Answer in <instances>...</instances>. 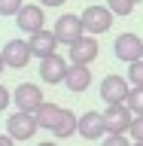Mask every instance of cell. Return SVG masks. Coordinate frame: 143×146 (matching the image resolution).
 <instances>
[{"mask_svg": "<svg viewBox=\"0 0 143 146\" xmlns=\"http://www.w3.org/2000/svg\"><path fill=\"white\" fill-rule=\"evenodd\" d=\"M12 104L18 107V113H31L34 116L37 110L43 107V88L37 85V82H21V85H15V91H12Z\"/></svg>", "mask_w": 143, "mask_h": 146, "instance_id": "1", "label": "cell"}, {"mask_svg": "<svg viewBox=\"0 0 143 146\" xmlns=\"http://www.w3.org/2000/svg\"><path fill=\"white\" fill-rule=\"evenodd\" d=\"M52 34H55V40H58V46H61V43H64V46H73L76 40L85 36V27H82V18H79V15L67 12V15H61L58 21H55Z\"/></svg>", "mask_w": 143, "mask_h": 146, "instance_id": "2", "label": "cell"}, {"mask_svg": "<svg viewBox=\"0 0 143 146\" xmlns=\"http://www.w3.org/2000/svg\"><path fill=\"white\" fill-rule=\"evenodd\" d=\"M79 18H82V27H85L88 36H100V34H107L110 27H113V12L107 6H98V3L88 6Z\"/></svg>", "mask_w": 143, "mask_h": 146, "instance_id": "3", "label": "cell"}, {"mask_svg": "<svg viewBox=\"0 0 143 146\" xmlns=\"http://www.w3.org/2000/svg\"><path fill=\"white\" fill-rule=\"evenodd\" d=\"M128 91H131V85H128L125 76L110 73V76L100 79V98H104L107 107H113V104H125V100H128Z\"/></svg>", "mask_w": 143, "mask_h": 146, "instance_id": "4", "label": "cell"}, {"mask_svg": "<svg viewBox=\"0 0 143 146\" xmlns=\"http://www.w3.org/2000/svg\"><path fill=\"white\" fill-rule=\"evenodd\" d=\"M100 116H104L107 134H128V128L134 122V116H131V110H128L125 104H113V107H107Z\"/></svg>", "mask_w": 143, "mask_h": 146, "instance_id": "5", "label": "cell"}, {"mask_svg": "<svg viewBox=\"0 0 143 146\" xmlns=\"http://www.w3.org/2000/svg\"><path fill=\"white\" fill-rule=\"evenodd\" d=\"M67 70H70V61L61 58V55H49L40 61V79L46 85H61L67 79Z\"/></svg>", "mask_w": 143, "mask_h": 146, "instance_id": "6", "label": "cell"}, {"mask_svg": "<svg viewBox=\"0 0 143 146\" xmlns=\"http://www.w3.org/2000/svg\"><path fill=\"white\" fill-rule=\"evenodd\" d=\"M67 55H70V67H91V61L98 58V40L85 34L82 40L67 46Z\"/></svg>", "mask_w": 143, "mask_h": 146, "instance_id": "7", "label": "cell"}, {"mask_svg": "<svg viewBox=\"0 0 143 146\" xmlns=\"http://www.w3.org/2000/svg\"><path fill=\"white\" fill-rule=\"evenodd\" d=\"M40 131V125H37V119L31 116V113H12V116L6 119V134L12 137V140H31V137Z\"/></svg>", "mask_w": 143, "mask_h": 146, "instance_id": "8", "label": "cell"}, {"mask_svg": "<svg viewBox=\"0 0 143 146\" xmlns=\"http://www.w3.org/2000/svg\"><path fill=\"white\" fill-rule=\"evenodd\" d=\"M113 49H116V58L125 61V64L143 61V40L137 34H119L116 43H113Z\"/></svg>", "mask_w": 143, "mask_h": 146, "instance_id": "9", "label": "cell"}, {"mask_svg": "<svg viewBox=\"0 0 143 146\" xmlns=\"http://www.w3.org/2000/svg\"><path fill=\"white\" fill-rule=\"evenodd\" d=\"M0 55H3L6 67H12V70H21V67H27V61L34 58V55H31V46H27V40H9V43L0 49Z\"/></svg>", "mask_w": 143, "mask_h": 146, "instance_id": "10", "label": "cell"}, {"mask_svg": "<svg viewBox=\"0 0 143 146\" xmlns=\"http://www.w3.org/2000/svg\"><path fill=\"white\" fill-rule=\"evenodd\" d=\"M76 134L82 140H104L107 137V128H104V116L98 110H88L79 116V125H76Z\"/></svg>", "mask_w": 143, "mask_h": 146, "instance_id": "11", "label": "cell"}, {"mask_svg": "<svg viewBox=\"0 0 143 146\" xmlns=\"http://www.w3.org/2000/svg\"><path fill=\"white\" fill-rule=\"evenodd\" d=\"M15 25L25 31V34H37V31H43L46 25V12L40 3H25L21 6V12L15 15Z\"/></svg>", "mask_w": 143, "mask_h": 146, "instance_id": "12", "label": "cell"}, {"mask_svg": "<svg viewBox=\"0 0 143 146\" xmlns=\"http://www.w3.org/2000/svg\"><path fill=\"white\" fill-rule=\"evenodd\" d=\"M27 46H31V55H37L40 61L43 58H49V55H58L55 49H58V40H55L52 31H37V34H31V40H27Z\"/></svg>", "mask_w": 143, "mask_h": 146, "instance_id": "13", "label": "cell"}, {"mask_svg": "<svg viewBox=\"0 0 143 146\" xmlns=\"http://www.w3.org/2000/svg\"><path fill=\"white\" fill-rule=\"evenodd\" d=\"M76 125H79V116H76L73 110H61L58 125L52 128V137H55V140H67V137L76 134Z\"/></svg>", "mask_w": 143, "mask_h": 146, "instance_id": "14", "label": "cell"}, {"mask_svg": "<svg viewBox=\"0 0 143 146\" xmlns=\"http://www.w3.org/2000/svg\"><path fill=\"white\" fill-rule=\"evenodd\" d=\"M64 85H67L70 91H76V94L88 91V85H91V67H70Z\"/></svg>", "mask_w": 143, "mask_h": 146, "instance_id": "15", "label": "cell"}, {"mask_svg": "<svg viewBox=\"0 0 143 146\" xmlns=\"http://www.w3.org/2000/svg\"><path fill=\"white\" fill-rule=\"evenodd\" d=\"M58 116H61V107H58V104H43V107L34 113L37 125H40V128H46V131H52V128L58 125Z\"/></svg>", "mask_w": 143, "mask_h": 146, "instance_id": "16", "label": "cell"}, {"mask_svg": "<svg viewBox=\"0 0 143 146\" xmlns=\"http://www.w3.org/2000/svg\"><path fill=\"white\" fill-rule=\"evenodd\" d=\"M125 107L131 110V116H143V88H131L128 91Z\"/></svg>", "mask_w": 143, "mask_h": 146, "instance_id": "17", "label": "cell"}, {"mask_svg": "<svg viewBox=\"0 0 143 146\" xmlns=\"http://www.w3.org/2000/svg\"><path fill=\"white\" fill-rule=\"evenodd\" d=\"M128 85L131 88H143V61H134V64H128Z\"/></svg>", "mask_w": 143, "mask_h": 146, "instance_id": "18", "label": "cell"}, {"mask_svg": "<svg viewBox=\"0 0 143 146\" xmlns=\"http://www.w3.org/2000/svg\"><path fill=\"white\" fill-rule=\"evenodd\" d=\"M107 9L110 12H113V15H131V12H134V3H131V0H107Z\"/></svg>", "mask_w": 143, "mask_h": 146, "instance_id": "19", "label": "cell"}, {"mask_svg": "<svg viewBox=\"0 0 143 146\" xmlns=\"http://www.w3.org/2000/svg\"><path fill=\"white\" fill-rule=\"evenodd\" d=\"M25 0H0V15H18Z\"/></svg>", "mask_w": 143, "mask_h": 146, "instance_id": "20", "label": "cell"}, {"mask_svg": "<svg viewBox=\"0 0 143 146\" xmlns=\"http://www.w3.org/2000/svg\"><path fill=\"white\" fill-rule=\"evenodd\" d=\"M128 134H131L134 143H143V116H134V122H131V128H128Z\"/></svg>", "mask_w": 143, "mask_h": 146, "instance_id": "21", "label": "cell"}, {"mask_svg": "<svg viewBox=\"0 0 143 146\" xmlns=\"http://www.w3.org/2000/svg\"><path fill=\"white\" fill-rule=\"evenodd\" d=\"M100 146H131V143H128L125 134H107L104 140H100Z\"/></svg>", "mask_w": 143, "mask_h": 146, "instance_id": "22", "label": "cell"}, {"mask_svg": "<svg viewBox=\"0 0 143 146\" xmlns=\"http://www.w3.org/2000/svg\"><path fill=\"white\" fill-rule=\"evenodd\" d=\"M9 104H12V91H9L6 85H0V113H3Z\"/></svg>", "mask_w": 143, "mask_h": 146, "instance_id": "23", "label": "cell"}, {"mask_svg": "<svg viewBox=\"0 0 143 146\" xmlns=\"http://www.w3.org/2000/svg\"><path fill=\"white\" fill-rule=\"evenodd\" d=\"M0 146H15V140H12L9 134H0Z\"/></svg>", "mask_w": 143, "mask_h": 146, "instance_id": "24", "label": "cell"}, {"mask_svg": "<svg viewBox=\"0 0 143 146\" xmlns=\"http://www.w3.org/2000/svg\"><path fill=\"white\" fill-rule=\"evenodd\" d=\"M61 3H67V0H40V6H61Z\"/></svg>", "mask_w": 143, "mask_h": 146, "instance_id": "25", "label": "cell"}, {"mask_svg": "<svg viewBox=\"0 0 143 146\" xmlns=\"http://www.w3.org/2000/svg\"><path fill=\"white\" fill-rule=\"evenodd\" d=\"M37 146H58V140H43V143H37Z\"/></svg>", "mask_w": 143, "mask_h": 146, "instance_id": "26", "label": "cell"}, {"mask_svg": "<svg viewBox=\"0 0 143 146\" xmlns=\"http://www.w3.org/2000/svg\"><path fill=\"white\" fill-rule=\"evenodd\" d=\"M3 70H6V61H3V55H0V73H3Z\"/></svg>", "mask_w": 143, "mask_h": 146, "instance_id": "27", "label": "cell"}, {"mask_svg": "<svg viewBox=\"0 0 143 146\" xmlns=\"http://www.w3.org/2000/svg\"><path fill=\"white\" fill-rule=\"evenodd\" d=\"M131 3H134V6H137V3H143V0H131Z\"/></svg>", "mask_w": 143, "mask_h": 146, "instance_id": "28", "label": "cell"}, {"mask_svg": "<svg viewBox=\"0 0 143 146\" xmlns=\"http://www.w3.org/2000/svg\"><path fill=\"white\" fill-rule=\"evenodd\" d=\"M131 146H143V143H131Z\"/></svg>", "mask_w": 143, "mask_h": 146, "instance_id": "29", "label": "cell"}]
</instances>
